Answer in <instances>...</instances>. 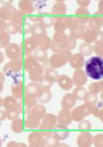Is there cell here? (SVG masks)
I'll return each mask as SVG.
<instances>
[{"label":"cell","instance_id":"1","mask_svg":"<svg viewBox=\"0 0 103 147\" xmlns=\"http://www.w3.org/2000/svg\"><path fill=\"white\" fill-rule=\"evenodd\" d=\"M85 73L86 76L95 81H100L103 79V57L92 56L84 63Z\"/></svg>","mask_w":103,"mask_h":147},{"label":"cell","instance_id":"2","mask_svg":"<svg viewBox=\"0 0 103 147\" xmlns=\"http://www.w3.org/2000/svg\"><path fill=\"white\" fill-rule=\"evenodd\" d=\"M76 46V39L71 35L68 36L63 32H56L54 35L51 49L55 53L69 51Z\"/></svg>","mask_w":103,"mask_h":147},{"label":"cell","instance_id":"3","mask_svg":"<svg viewBox=\"0 0 103 147\" xmlns=\"http://www.w3.org/2000/svg\"><path fill=\"white\" fill-rule=\"evenodd\" d=\"M45 115V109L41 105H37L27 113L25 120V127L27 128L35 129L39 127L41 121Z\"/></svg>","mask_w":103,"mask_h":147},{"label":"cell","instance_id":"4","mask_svg":"<svg viewBox=\"0 0 103 147\" xmlns=\"http://www.w3.org/2000/svg\"><path fill=\"white\" fill-rule=\"evenodd\" d=\"M72 54L69 51H63L61 52L55 53L49 59L50 65L53 69H56L66 65L70 62Z\"/></svg>","mask_w":103,"mask_h":147},{"label":"cell","instance_id":"5","mask_svg":"<svg viewBox=\"0 0 103 147\" xmlns=\"http://www.w3.org/2000/svg\"><path fill=\"white\" fill-rule=\"evenodd\" d=\"M24 67L23 62L20 60H13L7 63L4 66L3 72L8 76H13L14 78L19 76L21 70Z\"/></svg>","mask_w":103,"mask_h":147},{"label":"cell","instance_id":"6","mask_svg":"<svg viewBox=\"0 0 103 147\" xmlns=\"http://www.w3.org/2000/svg\"><path fill=\"white\" fill-rule=\"evenodd\" d=\"M58 77V74L54 69L46 70L43 78L39 81V85L41 88L50 89L52 87V84L57 81Z\"/></svg>","mask_w":103,"mask_h":147},{"label":"cell","instance_id":"7","mask_svg":"<svg viewBox=\"0 0 103 147\" xmlns=\"http://www.w3.org/2000/svg\"><path fill=\"white\" fill-rule=\"evenodd\" d=\"M11 93L12 96L16 100H22L26 95V87L22 80L17 77L14 78L11 84Z\"/></svg>","mask_w":103,"mask_h":147},{"label":"cell","instance_id":"8","mask_svg":"<svg viewBox=\"0 0 103 147\" xmlns=\"http://www.w3.org/2000/svg\"><path fill=\"white\" fill-rule=\"evenodd\" d=\"M37 98H32L25 95L18 102V109L20 113L25 114L27 113L32 108L37 105Z\"/></svg>","mask_w":103,"mask_h":147},{"label":"cell","instance_id":"9","mask_svg":"<svg viewBox=\"0 0 103 147\" xmlns=\"http://www.w3.org/2000/svg\"><path fill=\"white\" fill-rule=\"evenodd\" d=\"M20 46H21L23 55L26 56H30L32 55L33 52L39 47V45L33 36H29L22 41Z\"/></svg>","mask_w":103,"mask_h":147},{"label":"cell","instance_id":"10","mask_svg":"<svg viewBox=\"0 0 103 147\" xmlns=\"http://www.w3.org/2000/svg\"><path fill=\"white\" fill-rule=\"evenodd\" d=\"M6 57L10 60H20L24 56L21 46L17 44H10L5 49Z\"/></svg>","mask_w":103,"mask_h":147},{"label":"cell","instance_id":"11","mask_svg":"<svg viewBox=\"0 0 103 147\" xmlns=\"http://www.w3.org/2000/svg\"><path fill=\"white\" fill-rule=\"evenodd\" d=\"M56 121L57 119L54 115L50 113L45 114L39 126V130L41 132H51L56 125Z\"/></svg>","mask_w":103,"mask_h":147},{"label":"cell","instance_id":"12","mask_svg":"<svg viewBox=\"0 0 103 147\" xmlns=\"http://www.w3.org/2000/svg\"><path fill=\"white\" fill-rule=\"evenodd\" d=\"M92 107L86 105V103L77 107L72 112V119L75 121H81L84 119V117L92 113Z\"/></svg>","mask_w":103,"mask_h":147},{"label":"cell","instance_id":"13","mask_svg":"<svg viewBox=\"0 0 103 147\" xmlns=\"http://www.w3.org/2000/svg\"><path fill=\"white\" fill-rule=\"evenodd\" d=\"M83 39L87 43H96V44L102 43L103 32L100 30L87 29Z\"/></svg>","mask_w":103,"mask_h":147},{"label":"cell","instance_id":"14","mask_svg":"<svg viewBox=\"0 0 103 147\" xmlns=\"http://www.w3.org/2000/svg\"><path fill=\"white\" fill-rule=\"evenodd\" d=\"M29 145L31 146H45V138L43 133L41 131L40 132H33L29 136Z\"/></svg>","mask_w":103,"mask_h":147},{"label":"cell","instance_id":"15","mask_svg":"<svg viewBox=\"0 0 103 147\" xmlns=\"http://www.w3.org/2000/svg\"><path fill=\"white\" fill-rule=\"evenodd\" d=\"M1 105L4 106L7 114L8 113L20 112L18 109V102L16 101V99L13 96H8L5 97Z\"/></svg>","mask_w":103,"mask_h":147},{"label":"cell","instance_id":"16","mask_svg":"<svg viewBox=\"0 0 103 147\" xmlns=\"http://www.w3.org/2000/svg\"><path fill=\"white\" fill-rule=\"evenodd\" d=\"M51 12V15L54 19H56L57 20H62L65 18L66 6L63 1H59L54 5Z\"/></svg>","mask_w":103,"mask_h":147},{"label":"cell","instance_id":"17","mask_svg":"<svg viewBox=\"0 0 103 147\" xmlns=\"http://www.w3.org/2000/svg\"><path fill=\"white\" fill-rule=\"evenodd\" d=\"M43 67L38 62L29 71V79L32 82H39L43 76Z\"/></svg>","mask_w":103,"mask_h":147},{"label":"cell","instance_id":"18","mask_svg":"<svg viewBox=\"0 0 103 147\" xmlns=\"http://www.w3.org/2000/svg\"><path fill=\"white\" fill-rule=\"evenodd\" d=\"M74 18L80 24L84 25L86 23H88L90 18H91V16L86 8L80 7L76 11Z\"/></svg>","mask_w":103,"mask_h":147},{"label":"cell","instance_id":"19","mask_svg":"<svg viewBox=\"0 0 103 147\" xmlns=\"http://www.w3.org/2000/svg\"><path fill=\"white\" fill-rule=\"evenodd\" d=\"M52 132L59 140H64L68 137L69 131L67 126L63 125H56L52 130Z\"/></svg>","mask_w":103,"mask_h":147},{"label":"cell","instance_id":"20","mask_svg":"<svg viewBox=\"0 0 103 147\" xmlns=\"http://www.w3.org/2000/svg\"><path fill=\"white\" fill-rule=\"evenodd\" d=\"M72 120V113L69 111V109H63L60 111L58 114V121L59 124L63 125H68L71 123Z\"/></svg>","mask_w":103,"mask_h":147},{"label":"cell","instance_id":"21","mask_svg":"<svg viewBox=\"0 0 103 147\" xmlns=\"http://www.w3.org/2000/svg\"><path fill=\"white\" fill-rule=\"evenodd\" d=\"M41 88L37 82L28 84L26 86V95L32 98H37Z\"/></svg>","mask_w":103,"mask_h":147},{"label":"cell","instance_id":"22","mask_svg":"<svg viewBox=\"0 0 103 147\" xmlns=\"http://www.w3.org/2000/svg\"><path fill=\"white\" fill-rule=\"evenodd\" d=\"M73 84L77 86H82L87 82L86 73L82 69H77L73 74Z\"/></svg>","mask_w":103,"mask_h":147},{"label":"cell","instance_id":"23","mask_svg":"<svg viewBox=\"0 0 103 147\" xmlns=\"http://www.w3.org/2000/svg\"><path fill=\"white\" fill-rule=\"evenodd\" d=\"M58 86L64 90H68L72 88L73 86V81L70 78L66 75H60L57 79Z\"/></svg>","mask_w":103,"mask_h":147},{"label":"cell","instance_id":"24","mask_svg":"<svg viewBox=\"0 0 103 147\" xmlns=\"http://www.w3.org/2000/svg\"><path fill=\"white\" fill-rule=\"evenodd\" d=\"M75 97L74 96L73 94L67 93L63 97L62 101H61V107L63 109H70L74 106L76 104Z\"/></svg>","mask_w":103,"mask_h":147},{"label":"cell","instance_id":"25","mask_svg":"<svg viewBox=\"0 0 103 147\" xmlns=\"http://www.w3.org/2000/svg\"><path fill=\"white\" fill-rule=\"evenodd\" d=\"M30 33H31V36L34 38H37L43 35L47 34L46 28L40 23H35L34 25H32Z\"/></svg>","mask_w":103,"mask_h":147},{"label":"cell","instance_id":"26","mask_svg":"<svg viewBox=\"0 0 103 147\" xmlns=\"http://www.w3.org/2000/svg\"><path fill=\"white\" fill-rule=\"evenodd\" d=\"M84 63V55L81 53H77L74 54V55H72L70 60V65L76 69L82 68V67L83 66Z\"/></svg>","mask_w":103,"mask_h":147},{"label":"cell","instance_id":"27","mask_svg":"<svg viewBox=\"0 0 103 147\" xmlns=\"http://www.w3.org/2000/svg\"><path fill=\"white\" fill-rule=\"evenodd\" d=\"M45 138L46 146H56L59 144V140L55 136L53 132H42Z\"/></svg>","mask_w":103,"mask_h":147},{"label":"cell","instance_id":"28","mask_svg":"<svg viewBox=\"0 0 103 147\" xmlns=\"http://www.w3.org/2000/svg\"><path fill=\"white\" fill-rule=\"evenodd\" d=\"M88 25L91 28V30H99L103 25V16H101L98 14L97 16L95 14L94 16L91 17L90 18L89 21H88Z\"/></svg>","mask_w":103,"mask_h":147},{"label":"cell","instance_id":"29","mask_svg":"<svg viewBox=\"0 0 103 147\" xmlns=\"http://www.w3.org/2000/svg\"><path fill=\"white\" fill-rule=\"evenodd\" d=\"M92 137L88 132H82L77 138V144L80 146H89L92 144Z\"/></svg>","mask_w":103,"mask_h":147},{"label":"cell","instance_id":"30","mask_svg":"<svg viewBox=\"0 0 103 147\" xmlns=\"http://www.w3.org/2000/svg\"><path fill=\"white\" fill-rule=\"evenodd\" d=\"M16 10L15 7L11 5L4 6L1 8V20H11L13 12Z\"/></svg>","mask_w":103,"mask_h":147},{"label":"cell","instance_id":"31","mask_svg":"<svg viewBox=\"0 0 103 147\" xmlns=\"http://www.w3.org/2000/svg\"><path fill=\"white\" fill-rule=\"evenodd\" d=\"M38 101L42 104L48 103L52 99V93L49 89L41 88L38 95Z\"/></svg>","mask_w":103,"mask_h":147},{"label":"cell","instance_id":"32","mask_svg":"<svg viewBox=\"0 0 103 147\" xmlns=\"http://www.w3.org/2000/svg\"><path fill=\"white\" fill-rule=\"evenodd\" d=\"M32 56L34 57L35 60L38 62H44L45 60H47V51L45 49L41 47H38L32 53Z\"/></svg>","mask_w":103,"mask_h":147},{"label":"cell","instance_id":"33","mask_svg":"<svg viewBox=\"0 0 103 147\" xmlns=\"http://www.w3.org/2000/svg\"><path fill=\"white\" fill-rule=\"evenodd\" d=\"M34 39L36 41V42H37L39 47L43 48L45 50L51 48L52 41L50 40V38L47 36V34L43 35V36H39V37L34 38Z\"/></svg>","mask_w":103,"mask_h":147},{"label":"cell","instance_id":"34","mask_svg":"<svg viewBox=\"0 0 103 147\" xmlns=\"http://www.w3.org/2000/svg\"><path fill=\"white\" fill-rule=\"evenodd\" d=\"M19 8L20 11L28 16L29 14L32 12L35 8L34 7V4L31 1H21L19 2Z\"/></svg>","mask_w":103,"mask_h":147},{"label":"cell","instance_id":"35","mask_svg":"<svg viewBox=\"0 0 103 147\" xmlns=\"http://www.w3.org/2000/svg\"><path fill=\"white\" fill-rule=\"evenodd\" d=\"M27 18V16L26 14L24 13L21 11L15 10L13 13L10 21L19 25V24L26 21Z\"/></svg>","mask_w":103,"mask_h":147},{"label":"cell","instance_id":"36","mask_svg":"<svg viewBox=\"0 0 103 147\" xmlns=\"http://www.w3.org/2000/svg\"><path fill=\"white\" fill-rule=\"evenodd\" d=\"M54 18L52 17L51 14L48 13L47 12H43L41 16V20L39 23L42 24L45 28H50L54 24Z\"/></svg>","mask_w":103,"mask_h":147},{"label":"cell","instance_id":"37","mask_svg":"<svg viewBox=\"0 0 103 147\" xmlns=\"http://www.w3.org/2000/svg\"><path fill=\"white\" fill-rule=\"evenodd\" d=\"M64 22L65 23H66V28H69L70 32L75 30L76 29L81 25V24L77 21V19H76L75 18L72 17L67 18L65 19Z\"/></svg>","mask_w":103,"mask_h":147},{"label":"cell","instance_id":"38","mask_svg":"<svg viewBox=\"0 0 103 147\" xmlns=\"http://www.w3.org/2000/svg\"><path fill=\"white\" fill-rule=\"evenodd\" d=\"M74 96L78 100H85L87 96V91L82 86H77V88H75L73 91Z\"/></svg>","mask_w":103,"mask_h":147},{"label":"cell","instance_id":"39","mask_svg":"<svg viewBox=\"0 0 103 147\" xmlns=\"http://www.w3.org/2000/svg\"><path fill=\"white\" fill-rule=\"evenodd\" d=\"M86 27L84 26V25H81L78 27L75 30L70 32L71 36H73L74 39H80V38H83L84 36L85 33H86L87 30Z\"/></svg>","mask_w":103,"mask_h":147},{"label":"cell","instance_id":"40","mask_svg":"<svg viewBox=\"0 0 103 147\" xmlns=\"http://www.w3.org/2000/svg\"><path fill=\"white\" fill-rule=\"evenodd\" d=\"M24 129V123L22 119H17L13 120L11 124V130L13 132L15 133H20L23 131Z\"/></svg>","mask_w":103,"mask_h":147},{"label":"cell","instance_id":"41","mask_svg":"<svg viewBox=\"0 0 103 147\" xmlns=\"http://www.w3.org/2000/svg\"><path fill=\"white\" fill-rule=\"evenodd\" d=\"M42 13H43L41 11L40 9L35 8L34 10L32 11V12L27 16V18L29 20H31V22H34V23H39Z\"/></svg>","mask_w":103,"mask_h":147},{"label":"cell","instance_id":"42","mask_svg":"<svg viewBox=\"0 0 103 147\" xmlns=\"http://www.w3.org/2000/svg\"><path fill=\"white\" fill-rule=\"evenodd\" d=\"M93 46H92L88 43H83L81 44L79 48V51L83 55H89L93 52Z\"/></svg>","mask_w":103,"mask_h":147},{"label":"cell","instance_id":"43","mask_svg":"<svg viewBox=\"0 0 103 147\" xmlns=\"http://www.w3.org/2000/svg\"><path fill=\"white\" fill-rule=\"evenodd\" d=\"M31 26H32V25L27 21H25L23 22V23L19 24L18 32H20V34H28V33H30Z\"/></svg>","mask_w":103,"mask_h":147},{"label":"cell","instance_id":"44","mask_svg":"<svg viewBox=\"0 0 103 147\" xmlns=\"http://www.w3.org/2000/svg\"><path fill=\"white\" fill-rule=\"evenodd\" d=\"M36 63H38V62L36 61L34 59V57L32 55H30V56H27L26 58L25 59L23 62L24 65V68L27 70V71H29L30 69L34 65H36Z\"/></svg>","mask_w":103,"mask_h":147},{"label":"cell","instance_id":"45","mask_svg":"<svg viewBox=\"0 0 103 147\" xmlns=\"http://www.w3.org/2000/svg\"><path fill=\"white\" fill-rule=\"evenodd\" d=\"M5 32L9 34H15L18 32V25L13 22H9L6 24Z\"/></svg>","mask_w":103,"mask_h":147},{"label":"cell","instance_id":"46","mask_svg":"<svg viewBox=\"0 0 103 147\" xmlns=\"http://www.w3.org/2000/svg\"><path fill=\"white\" fill-rule=\"evenodd\" d=\"M98 102V97L96 94H93L89 92L87 94V96L85 99V103L93 107Z\"/></svg>","mask_w":103,"mask_h":147},{"label":"cell","instance_id":"47","mask_svg":"<svg viewBox=\"0 0 103 147\" xmlns=\"http://www.w3.org/2000/svg\"><path fill=\"white\" fill-rule=\"evenodd\" d=\"M10 42V34L6 32H1V48H6Z\"/></svg>","mask_w":103,"mask_h":147},{"label":"cell","instance_id":"48","mask_svg":"<svg viewBox=\"0 0 103 147\" xmlns=\"http://www.w3.org/2000/svg\"><path fill=\"white\" fill-rule=\"evenodd\" d=\"M66 29V25L63 20H56L54 24V30L56 32H63Z\"/></svg>","mask_w":103,"mask_h":147},{"label":"cell","instance_id":"49","mask_svg":"<svg viewBox=\"0 0 103 147\" xmlns=\"http://www.w3.org/2000/svg\"><path fill=\"white\" fill-rule=\"evenodd\" d=\"M93 50H94L96 54H97L98 56H103V43H98L96 44L93 46Z\"/></svg>","mask_w":103,"mask_h":147},{"label":"cell","instance_id":"50","mask_svg":"<svg viewBox=\"0 0 103 147\" xmlns=\"http://www.w3.org/2000/svg\"><path fill=\"white\" fill-rule=\"evenodd\" d=\"M93 144L96 146H103V135H97L93 138Z\"/></svg>","mask_w":103,"mask_h":147},{"label":"cell","instance_id":"51","mask_svg":"<svg viewBox=\"0 0 103 147\" xmlns=\"http://www.w3.org/2000/svg\"><path fill=\"white\" fill-rule=\"evenodd\" d=\"M79 128L80 130H88L91 128V123L88 121H83L79 124Z\"/></svg>","mask_w":103,"mask_h":147},{"label":"cell","instance_id":"52","mask_svg":"<svg viewBox=\"0 0 103 147\" xmlns=\"http://www.w3.org/2000/svg\"><path fill=\"white\" fill-rule=\"evenodd\" d=\"M96 13L101 16H103V1H100V2L99 11H98V12Z\"/></svg>","mask_w":103,"mask_h":147},{"label":"cell","instance_id":"53","mask_svg":"<svg viewBox=\"0 0 103 147\" xmlns=\"http://www.w3.org/2000/svg\"><path fill=\"white\" fill-rule=\"evenodd\" d=\"M4 73H3L2 71H1V84H0V85H1V89H0V92H2V90L4 89V84H2V81H3V83L4 82V79H5V78H4Z\"/></svg>","mask_w":103,"mask_h":147},{"label":"cell","instance_id":"54","mask_svg":"<svg viewBox=\"0 0 103 147\" xmlns=\"http://www.w3.org/2000/svg\"><path fill=\"white\" fill-rule=\"evenodd\" d=\"M6 118H7L6 111H4V110H1V121H4Z\"/></svg>","mask_w":103,"mask_h":147},{"label":"cell","instance_id":"55","mask_svg":"<svg viewBox=\"0 0 103 147\" xmlns=\"http://www.w3.org/2000/svg\"><path fill=\"white\" fill-rule=\"evenodd\" d=\"M13 145H16V146H26V145L24 144H19V143H16V142H10V143H8L7 146H13Z\"/></svg>","mask_w":103,"mask_h":147},{"label":"cell","instance_id":"56","mask_svg":"<svg viewBox=\"0 0 103 147\" xmlns=\"http://www.w3.org/2000/svg\"><path fill=\"white\" fill-rule=\"evenodd\" d=\"M98 117L100 119L101 121H102V122L103 123V109L100 111V112L99 115H98Z\"/></svg>","mask_w":103,"mask_h":147},{"label":"cell","instance_id":"57","mask_svg":"<svg viewBox=\"0 0 103 147\" xmlns=\"http://www.w3.org/2000/svg\"><path fill=\"white\" fill-rule=\"evenodd\" d=\"M101 98H102V100H103V91L102 92V94H101Z\"/></svg>","mask_w":103,"mask_h":147}]
</instances>
